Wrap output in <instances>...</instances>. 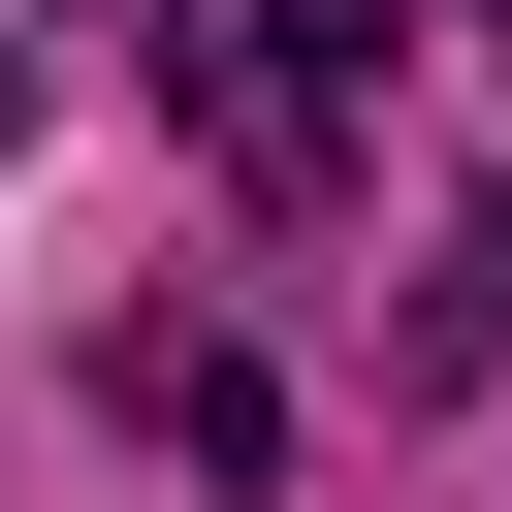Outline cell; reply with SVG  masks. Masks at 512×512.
Returning a JSON list of instances; mask_svg holds the SVG:
<instances>
[{"mask_svg": "<svg viewBox=\"0 0 512 512\" xmlns=\"http://www.w3.org/2000/svg\"><path fill=\"white\" fill-rule=\"evenodd\" d=\"M480 256H512V192H480Z\"/></svg>", "mask_w": 512, "mask_h": 512, "instance_id": "obj_2", "label": "cell"}, {"mask_svg": "<svg viewBox=\"0 0 512 512\" xmlns=\"http://www.w3.org/2000/svg\"><path fill=\"white\" fill-rule=\"evenodd\" d=\"M128 416H160L192 480H288V352H224V320H160V352H128Z\"/></svg>", "mask_w": 512, "mask_h": 512, "instance_id": "obj_1", "label": "cell"}, {"mask_svg": "<svg viewBox=\"0 0 512 512\" xmlns=\"http://www.w3.org/2000/svg\"><path fill=\"white\" fill-rule=\"evenodd\" d=\"M480 32H512V0H480Z\"/></svg>", "mask_w": 512, "mask_h": 512, "instance_id": "obj_3", "label": "cell"}]
</instances>
